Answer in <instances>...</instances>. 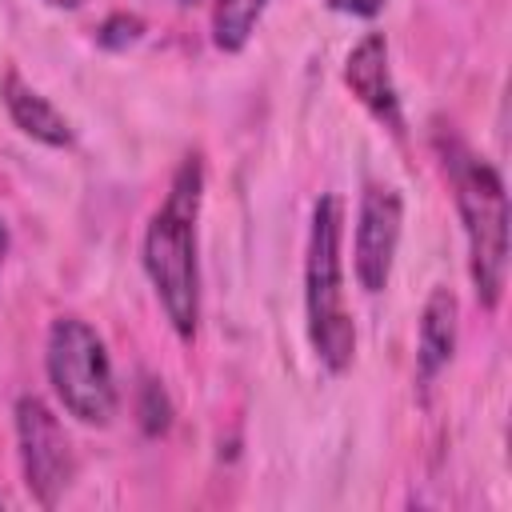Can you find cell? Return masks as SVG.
I'll use <instances>...</instances> for the list:
<instances>
[{
	"label": "cell",
	"instance_id": "obj_1",
	"mask_svg": "<svg viewBox=\"0 0 512 512\" xmlns=\"http://www.w3.org/2000/svg\"><path fill=\"white\" fill-rule=\"evenodd\" d=\"M200 196H204V164L192 152L176 168L172 188L164 204L152 212L144 232V272L180 340H192L200 328V268H196Z\"/></svg>",
	"mask_w": 512,
	"mask_h": 512
},
{
	"label": "cell",
	"instance_id": "obj_2",
	"mask_svg": "<svg viewBox=\"0 0 512 512\" xmlns=\"http://www.w3.org/2000/svg\"><path fill=\"white\" fill-rule=\"evenodd\" d=\"M448 180L468 236V272L480 308H496L508 280V196L500 172L468 148H448Z\"/></svg>",
	"mask_w": 512,
	"mask_h": 512
},
{
	"label": "cell",
	"instance_id": "obj_3",
	"mask_svg": "<svg viewBox=\"0 0 512 512\" xmlns=\"http://www.w3.org/2000/svg\"><path fill=\"white\" fill-rule=\"evenodd\" d=\"M344 204L340 196L324 192L312 204L308 228V260H304V308H308V336L328 372H344L356 352V328L344 312Z\"/></svg>",
	"mask_w": 512,
	"mask_h": 512
},
{
	"label": "cell",
	"instance_id": "obj_4",
	"mask_svg": "<svg viewBox=\"0 0 512 512\" xmlns=\"http://www.w3.org/2000/svg\"><path fill=\"white\" fill-rule=\"evenodd\" d=\"M48 380L60 396V404L92 428L112 424L120 396L112 380V360L104 352V340L96 336L92 324L80 316H56L48 328Z\"/></svg>",
	"mask_w": 512,
	"mask_h": 512
},
{
	"label": "cell",
	"instance_id": "obj_5",
	"mask_svg": "<svg viewBox=\"0 0 512 512\" xmlns=\"http://www.w3.org/2000/svg\"><path fill=\"white\" fill-rule=\"evenodd\" d=\"M16 444H20V468L32 500L52 508L76 476V452L64 424L40 396L16 400Z\"/></svg>",
	"mask_w": 512,
	"mask_h": 512
},
{
	"label": "cell",
	"instance_id": "obj_6",
	"mask_svg": "<svg viewBox=\"0 0 512 512\" xmlns=\"http://www.w3.org/2000/svg\"><path fill=\"white\" fill-rule=\"evenodd\" d=\"M400 224H404V204L400 192L388 184H368L360 192V212H356V240H352V264L356 280L364 292H384L392 276V260L400 248Z\"/></svg>",
	"mask_w": 512,
	"mask_h": 512
},
{
	"label": "cell",
	"instance_id": "obj_7",
	"mask_svg": "<svg viewBox=\"0 0 512 512\" xmlns=\"http://www.w3.org/2000/svg\"><path fill=\"white\" fill-rule=\"evenodd\" d=\"M344 84L352 88V96L392 132L404 136V112H400V96L392 84V68H388V40L384 32H368L352 44L348 60H344Z\"/></svg>",
	"mask_w": 512,
	"mask_h": 512
},
{
	"label": "cell",
	"instance_id": "obj_8",
	"mask_svg": "<svg viewBox=\"0 0 512 512\" xmlns=\"http://www.w3.org/2000/svg\"><path fill=\"white\" fill-rule=\"evenodd\" d=\"M456 316L460 304L452 288H432L420 308V340H416V368L420 380H432L456 352Z\"/></svg>",
	"mask_w": 512,
	"mask_h": 512
},
{
	"label": "cell",
	"instance_id": "obj_9",
	"mask_svg": "<svg viewBox=\"0 0 512 512\" xmlns=\"http://www.w3.org/2000/svg\"><path fill=\"white\" fill-rule=\"evenodd\" d=\"M0 96H4V108H8V116H12V124H16L20 132H28L32 140H40V144H48V148H64V144H72V128H68V120H64L40 92H32L16 72L4 76Z\"/></svg>",
	"mask_w": 512,
	"mask_h": 512
},
{
	"label": "cell",
	"instance_id": "obj_10",
	"mask_svg": "<svg viewBox=\"0 0 512 512\" xmlns=\"http://www.w3.org/2000/svg\"><path fill=\"white\" fill-rule=\"evenodd\" d=\"M264 12V0H216L212 4V40L220 52H240Z\"/></svg>",
	"mask_w": 512,
	"mask_h": 512
},
{
	"label": "cell",
	"instance_id": "obj_11",
	"mask_svg": "<svg viewBox=\"0 0 512 512\" xmlns=\"http://www.w3.org/2000/svg\"><path fill=\"white\" fill-rule=\"evenodd\" d=\"M136 416H140V432L144 436H164L172 428V400H168V388L156 376H144L140 380Z\"/></svg>",
	"mask_w": 512,
	"mask_h": 512
},
{
	"label": "cell",
	"instance_id": "obj_12",
	"mask_svg": "<svg viewBox=\"0 0 512 512\" xmlns=\"http://www.w3.org/2000/svg\"><path fill=\"white\" fill-rule=\"evenodd\" d=\"M140 36H144V20H140L136 12H112V16L96 28L100 48H108V52H120V48L136 44Z\"/></svg>",
	"mask_w": 512,
	"mask_h": 512
},
{
	"label": "cell",
	"instance_id": "obj_13",
	"mask_svg": "<svg viewBox=\"0 0 512 512\" xmlns=\"http://www.w3.org/2000/svg\"><path fill=\"white\" fill-rule=\"evenodd\" d=\"M328 8H332V12H344V16H360V20H372V16H380L384 0H328Z\"/></svg>",
	"mask_w": 512,
	"mask_h": 512
},
{
	"label": "cell",
	"instance_id": "obj_14",
	"mask_svg": "<svg viewBox=\"0 0 512 512\" xmlns=\"http://www.w3.org/2000/svg\"><path fill=\"white\" fill-rule=\"evenodd\" d=\"M4 252H8V228H4V220H0V264H4Z\"/></svg>",
	"mask_w": 512,
	"mask_h": 512
},
{
	"label": "cell",
	"instance_id": "obj_15",
	"mask_svg": "<svg viewBox=\"0 0 512 512\" xmlns=\"http://www.w3.org/2000/svg\"><path fill=\"white\" fill-rule=\"evenodd\" d=\"M48 4H52V8H80L84 0H48Z\"/></svg>",
	"mask_w": 512,
	"mask_h": 512
},
{
	"label": "cell",
	"instance_id": "obj_16",
	"mask_svg": "<svg viewBox=\"0 0 512 512\" xmlns=\"http://www.w3.org/2000/svg\"><path fill=\"white\" fill-rule=\"evenodd\" d=\"M184 4H196V0H184Z\"/></svg>",
	"mask_w": 512,
	"mask_h": 512
}]
</instances>
